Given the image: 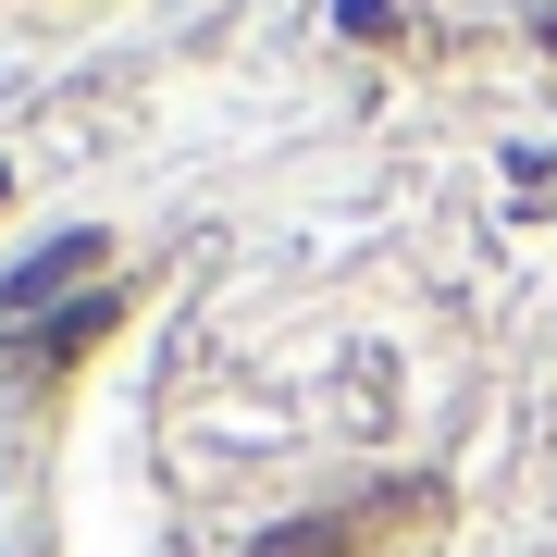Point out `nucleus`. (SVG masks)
<instances>
[{
  "instance_id": "nucleus-1",
  "label": "nucleus",
  "mask_w": 557,
  "mask_h": 557,
  "mask_svg": "<svg viewBox=\"0 0 557 557\" xmlns=\"http://www.w3.org/2000/svg\"><path fill=\"white\" fill-rule=\"evenodd\" d=\"M87 260H100V236H62V248H38V260H25V273H13V285H0V310H13V322H25V310H50V298H62V285H75V273H87Z\"/></svg>"
},
{
  "instance_id": "nucleus-2",
  "label": "nucleus",
  "mask_w": 557,
  "mask_h": 557,
  "mask_svg": "<svg viewBox=\"0 0 557 557\" xmlns=\"http://www.w3.org/2000/svg\"><path fill=\"white\" fill-rule=\"evenodd\" d=\"M100 322H112V310H100V298H87V310H50V335H38V359H75V347H87V335H100Z\"/></svg>"
},
{
  "instance_id": "nucleus-3",
  "label": "nucleus",
  "mask_w": 557,
  "mask_h": 557,
  "mask_svg": "<svg viewBox=\"0 0 557 557\" xmlns=\"http://www.w3.org/2000/svg\"><path fill=\"white\" fill-rule=\"evenodd\" d=\"M347 533H273V545H260V557H335Z\"/></svg>"
}]
</instances>
